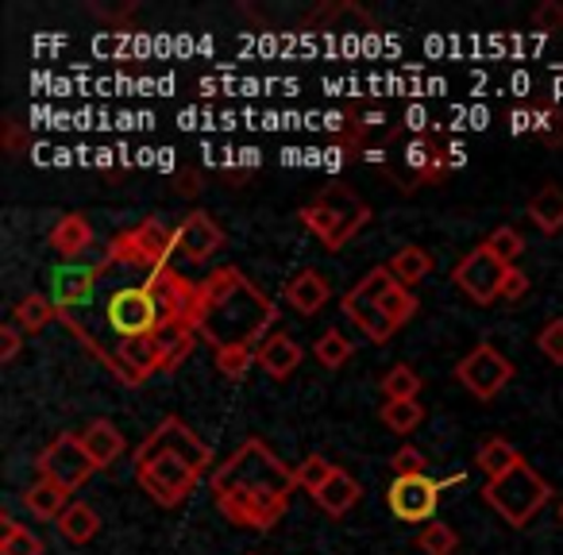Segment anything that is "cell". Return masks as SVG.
Returning a JSON list of instances; mask_svg holds the SVG:
<instances>
[{
    "label": "cell",
    "instance_id": "cell-17",
    "mask_svg": "<svg viewBox=\"0 0 563 555\" xmlns=\"http://www.w3.org/2000/svg\"><path fill=\"white\" fill-rule=\"evenodd\" d=\"M329 298H332L329 278H324L321 270H313V266L298 270L290 282H286V301H290V309H298L301 317H317L329 306Z\"/></svg>",
    "mask_w": 563,
    "mask_h": 555
},
{
    "label": "cell",
    "instance_id": "cell-30",
    "mask_svg": "<svg viewBox=\"0 0 563 555\" xmlns=\"http://www.w3.org/2000/svg\"><path fill=\"white\" fill-rule=\"evenodd\" d=\"M378 309H383V317L394 324V332H398L417 317V298H413V290H406L401 282H390L378 293Z\"/></svg>",
    "mask_w": 563,
    "mask_h": 555
},
{
    "label": "cell",
    "instance_id": "cell-12",
    "mask_svg": "<svg viewBox=\"0 0 563 555\" xmlns=\"http://www.w3.org/2000/svg\"><path fill=\"white\" fill-rule=\"evenodd\" d=\"M109 317L112 332L120 340H132V336H151L158 324V309H155V298L147 293V286H124L109 298Z\"/></svg>",
    "mask_w": 563,
    "mask_h": 555
},
{
    "label": "cell",
    "instance_id": "cell-22",
    "mask_svg": "<svg viewBox=\"0 0 563 555\" xmlns=\"http://www.w3.org/2000/svg\"><path fill=\"white\" fill-rule=\"evenodd\" d=\"M24 509L32 517H40V521H58L70 509V490L51 482V478H40V482H32L24 490Z\"/></svg>",
    "mask_w": 563,
    "mask_h": 555
},
{
    "label": "cell",
    "instance_id": "cell-38",
    "mask_svg": "<svg viewBox=\"0 0 563 555\" xmlns=\"http://www.w3.org/2000/svg\"><path fill=\"white\" fill-rule=\"evenodd\" d=\"M455 544H460V536H455V529L444 521H429L417 532V547H421L424 555H452Z\"/></svg>",
    "mask_w": 563,
    "mask_h": 555
},
{
    "label": "cell",
    "instance_id": "cell-19",
    "mask_svg": "<svg viewBox=\"0 0 563 555\" xmlns=\"http://www.w3.org/2000/svg\"><path fill=\"white\" fill-rule=\"evenodd\" d=\"M255 359L271 378H290L294 370L301 367V347L290 332H271V336L258 344Z\"/></svg>",
    "mask_w": 563,
    "mask_h": 555
},
{
    "label": "cell",
    "instance_id": "cell-20",
    "mask_svg": "<svg viewBox=\"0 0 563 555\" xmlns=\"http://www.w3.org/2000/svg\"><path fill=\"white\" fill-rule=\"evenodd\" d=\"M151 340H155V347H158V370L170 375V370H178L181 363L189 359V352H194V344L201 336H197V329H189V324H163V329L151 332Z\"/></svg>",
    "mask_w": 563,
    "mask_h": 555
},
{
    "label": "cell",
    "instance_id": "cell-24",
    "mask_svg": "<svg viewBox=\"0 0 563 555\" xmlns=\"http://www.w3.org/2000/svg\"><path fill=\"white\" fill-rule=\"evenodd\" d=\"M529 217H532V224H537L544 235L563 232V186H555V181H544V186H540L537 193L529 197Z\"/></svg>",
    "mask_w": 563,
    "mask_h": 555
},
{
    "label": "cell",
    "instance_id": "cell-29",
    "mask_svg": "<svg viewBox=\"0 0 563 555\" xmlns=\"http://www.w3.org/2000/svg\"><path fill=\"white\" fill-rule=\"evenodd\" d=\"M58 532H63L70 544H89V540L101 532V517H97V509L86 506V501H70V509L58 517Z\"/></svg>",
    "mask_w": 563,
    "mask_h": 555
},
{
    "label": "cell",
    "instance_id": "cell-3",
    "mask_svg": "<svg viewBox=\"0 0 563 555\" xmlns=\"http://www.w3.org/2000/svg\"><path fill=\"white\" fill-rule=\"evenodd\" d=\"M301 224L324 243V251H340L371 224V204L352 186H329L301 209Z\"/></svg>",
    "mask_w": 563,
    "mask_h": 555
},
{
    "label": "cell",
    "instance_id": "cell-46",
    "mask_svg": "<svg viewBox=\"0 0 563 555\" xmlns=\"http://www.w3.org/2000/svg\"><path fill=\"white\" fill-rule=\"evenodd\" d=\"M20 147H24V135H20V124L16 120H4V151H9V155H20Z\"/></svg>",
    "mask_w": 563,
    "mask_h": 555
},
{
    "label": "cell",
    "instance_id": "cell-48",
    "mask_svg": "<svg viewBox=\"0 0 563 555\" xmlns=\"http://www.w3.org/2000/svg\"><path fill=\"white\" fill-rule=\"evenodd\" d=\"M560 521H563V501H560Z\"/></svg>",
    "mask_w": 563,
    "mask_h": 555
},
{
    "label": "cell",
    "instance_id": "cell-4",
    "mask_svg": "<svg viewBox=\"0 0 563 555\" xmlns=\"http://www.w3.org/2000/svg\"><path fill=\"white\" fill-rule=\"evenodd\" d=\"M174 258V227H166L163 220L147 217L140 220L135 227H128V232L112 235L109 251H104V258L97 263V270H109V266H132V270H163V266H170Z\"/></svg>",
    "mask_w": 563,
    "mask_h": 555
},
{
    "label": "cell",
    "instance_id": "cell-9",
    "mask_svg": "<svg viewBox=\"0 0 563 555\" xmlns=\"http://www.w3.org/2000/svg\"><path fill=\"white\" fill-rule=\"evenodd\" d=\"M35 467H40V478H51V482L66 486V490L74 493L89 475H93L97 463L89 459V452L81 447L78 432H63V436H55L47 447H43Z\"/></svg>",
    "mask_w": 563,
    "mask_h": 555
},
{
    "label": "cell",
    "instance_id": "cell-32",
    "mask_svg": "<svg viewBox=\"0 0 563 555\" xmlns=\"http://www.w3.org/2000/svg\"><path fill=\"white\" fill-rule=\"evenodd\" d=\"M313 355H317V363H321V367L340 370L355 355V344L340 329H329V332H321V340H317Z\"/></svg>",
    "mask_w": 563,
    "mask_h": 555
},
{
    "label": "cell",
    "instance_id": "cell-40",
    "mask_svg": "<svg viewBox=\"0 0 563 555\" xmlns=\"http://www.w3.org/2000/svg\"><path fill=\"white\" fill-rule=\"evenodd\" d=\"M537 347L544 352V359H552L555 367H563V321H560V317H555V321H548L544 329H540Z\"/></svg>",
    "mask_w": 563,
    "mask_h": 555
},
{
    "label": "cell",
    "instance_id": "cell-28",
    "mask_svg": "<svg viewBox=\"0 0 563 555\" xmlns=\"http://www.w3.org/2000/svg\"><path fill=\"white\" fill-rule=\"evenodd\" d=\"M117 355H120V363H124V367L140 378V382H147V378L158 370V347H155V340H151V336L120 340Z\"/></svg>",
    "mask_w": 563,
    "mask_h": 555
},
{
    "label": "cell",
    "instance_id": "cell-47",
    "mask_svg": "<svg viewBox=\"0 0 563 555\" xmlns=\"http://www.w3.org/2000/svg\"><path fill=\"white\" fill-rule=\"evenodd\" d=\"M463 482H467V470H455V475H448L440 486H444V490H452V486H463Z\"/></svg>",
    "mask_w": 563,
    "mask_h": 555
},
{
    "label": "cell",
    "instance_id": "cell-44",
    "mask_svg": "<svg viewBox=\"0 0 563 555\" xmlns=\"http://www.w3.org/2000/svg\"><path fill=\"white\" fill-rule=\"evenodd\" d=\"M24 332L16 329V324H4V329H0V363H12L20 355V347H24Z\"/></svg>",
    "mask_w": 563,
    "mask_h": 555
},
{
    "label": "cell",
    "instance_id": "cell-15",
    "mask_svg": "<svg viewBox=\"0 0 563 555\" xmlns=\"http://www.w3.org/2000/svg\"><path fill=\"white\" fill-rule=\"evenodd\" d=\"M224 247V227L209 217V212H189L178 227H174V258H181L186 266L209 263L217 251Z\"/></svg>",
    "mask_w": 563,
    "mask_h": 555
},
{
    "label": "cell",
    "instance_id": "cell-45",
    "mask_svg": "<svg viewBox=\"0 0 563 555\" xmlns=\"http://www.w3.org/2000/svg\"><path fill=\"white\" fill-rule=\"evenodd\" d=\"M201 174L197 170H186V174H178V178H174V193L178 197H197L201 193Z\"/></svg>",
    "mask_w": 563,
    "mask_h": 555
},
{
    "label": "cell",
    "instance_id": "cell-37",
    "mask_svg": "<svg viewBox=\"0 0 563 555\" xmlns=\"http://www.w3.org/2000/svg\"><path fill=\"white\" fill-rule=\"evenodd\" d=\"M212 363H217V370L228 382H240L258 359H255V347H220V352H212Z\"/></svg>",
    "mask_w": 563,
    "mask_h": 555
},
{
    "label": "cell",
    "instance_id": "cell-35",
    "mask_svg": "<svg viewBox=\"0 0 563 555\" xmlns=\"http://www.w3.org/2000/svg\"><path fill=\"white\" fill-rule=\"evenodd\" d=\"M294 475H298V490H309L317 498V493L324 490V486H329V478L336 475V467H332L329 459H324V455H306V459L298 463V467H294Z\"/></svg>",
    "mask_w": 563,
    "mask_h": 555
},
{
    "label": "cell",
    "instance_id": "cell-5",
    "mask_svg": "<svg viewBox=\"0 0 563 555\" xmlns=\"http://www.w3.org/2000/svg\"><path fill=\"white\" fill-rule=\"evenodd\" d=\"M548 498H552V486H548L529 463L514 467L506 478L486 482V490H483L486 506H490L506 524H514V529H525V524L548 506Z\"/></svg>",
    "mask_w": 563,
    "mask_h": 555
},
{
    "label": "cell",
    "instance_id": "cell-25",
    "mask_svg": "<svg viewBox=\"0 0 563 555\" xmlns=\"http://www.w3.org/2000/svg\"><path fill=\"white\" fill-rule=\"evenodd\" d=\"M360 498H363V486L355 482L347 470L336 467V475L329 478V486L317 493V506H321L329 517H344V513H352V509L360 506Z\"/></svg>",
    "mask_w": 563,
    "mask_h": 555
},
{
    "label": "cell",
    "instance_id": "cell-23",
    "mask_svg": "<svg viewBox=\"0 0 563 555\" xmlns=\"http://www.w3.org/2000/svg\"><path fill=\"white\" fill-rule=\"evenodd\" d=\"M521 452H517L509 440H501V436H490V440H483L478 444V452H475V467L486 475V482H494V478H506L514 467H521Z\"/></svg>",
    "mask_w": 563,
    "mask_h": 555
},
{
    "label": "cell",
    "instance_id": "cell-18",
    "mask_svg": "<svg viewBox=\"0 0 563 555\" xmlns=\"http://www.w3.org/2000/svg\"><path fill=\"white\" fill-rule=\"evenodd\" d=\"M78 436H81V447H86V452H89V459L97 463V470L112 467V463H117L120 455L128 452L124 432H120L112 421H104V417H97V421H89L86 429L78 432Z\"/></svg>",
    "mask_w": 563,
    "mask_h": 555
},
{
    "label": "cell",
    "instance_id": "cell-8",
    "mask_svg": "<svg viewBox=\"0 0 563 555\" xmlns=\"http://www.w3.org/2000/svg\"><path fill=\"white\" fill-rule=\"evenodd\" d=\"M455 378L475 401H494L509 382H514V363L494 344H478L455 363Z\"/></svg>",
    "mask_w": 563,
    "mask_h": 555
},
{
    "label": "cell",
    "instance_id": "cell-36",
    "mask_svg": "<svg viewBox=\"0 0 563 555\" xmlns=\"http://www.w3.org/2000/svg\"><path fill=\"white\" fill-rule=\"evenodd\" d=\"M421 421H424L421 401H386V406H383V424H386L390 432H398V436L413 432Z\"/></svg>",
    "mask_w": 563,
    "mask_h": 555
},
{
    "label": "cell",
    "instance_id": "cell-41",
    "mask_svg": "<svg viewBox=\"0 0 563 555\" xmlns=\"http://www.w3.org/2000/svg\"><path fill=\"white\" fill-rule=\"evenodd\" d=\"M390 467H394V478H413V475H424V452L421 447H398L390 455Z\"/></svg>",
    "mask_w": 563,
    "mask_h": 555
},
{
    "label": "cell",
    "instance_id": "cell-14",
    "mask_svg": "<svg viewBox=\"0 0 563 555\" xmlns=\"http://www.w3.org/2000/svg\"><path fill=\"white\" fill-rule=\"evenodd\" d=\"M140 452H170V455H181V459H186L194 470H201V475L212 470V447L205 444L181 417H163L158 429L140 444Z\"/></svg>",
    "mask_w": 563,
    "mask_h": 555
},
{
    "label": "cell",
    "instance_id": "cell-13",
    "mask_svg": "<svg viewBox=\"0 0 563 555\" xmlns=\"http://www.w3.org/2000/svg\"><path fill=\"white\" fill-rule=\"evenodd\" d=\"M444 486L429 475H413V478H394L390 490H386V501H390V513L398 521L409 524H429L437 521V506Z\"/></svg>",
    "mask_w": 563,
    "mask_h": 555
},
{
    "label": "cell",
    "instance_id": "cell-11",
    "mask_svg": "<svg viewBox=\"0 0 563 555\" xmlns=\"http://www.w3.org/2000/svg\"><path fill=\"white\" fill-rule=\"evenodd\" d=\"M506 270L509 266H501L498 258L490 255V251L478 243L475 251H467V255L455 263L452 270V282L460 286L463 293H467L475 306H494V301L501 298V282H506Z\"/></svg>",
    "mask_w": 563,
    "mask_h": 555
},
{
    "label": "cell",
    "instance_id": "cell-2",
    "mask_svg": "<svg viewBox=\"0 0 563 555\" xmlns=\"http://www.w3.org/2000/svg\"><path fill=\"white\" fill-rule=\"evenodd\" d=\"M274 321H278V309L235 266H220L197 282L194 324L197 336L212 344V352L220 347H255L258 352V344L274 332Z\"/></svg>",
    "mask_w": 563,
    "mask_h": 555
},
{
    "label": "cell",
    "instance_id": "cell-1",
    "mask_svg": "<svg viewBox=\"0 0 563 555\" xmlns=\"http://www.w3.org/2000/svg\"><path fill=\"white\" fill-rule=\"evenodd\" d=\"M209 490L217 509L232 524L266 532L290 509V498L298 490V475L263 440H243L209 475Z\"/></svg>",
    "mask_w": 563,
    "mask_h": 555
},
{
    "label": "cell",
    "instance_id": "cell-26",
    "mask_svg": "<svg viewBox=\"0 0 563 555\" xmlns=\"http://www.w3.org/2000/svg\"><path fill=\"white\" fill-rule=\"evenodd\" d=\"M386 266H390L394 282H401L406 290H413V286H421L432 274V255L424 247H417V243H409V247H401Z\"/></svg>",
    "mask_w": 563,
    "mask_h": 555
},
{
    "label": "cell",
    "instance_id": "cell-16",
    "mask_svg": "<svg viewBox=\"0 0 563 555\" xmlns=\"http://www.w3.org/2000/svg\"><path fill=\"white\" fill-rule=\"evenodd\" d=\"M97 278H101L97 266H58V270L51 274V301H55L58 309L86 306L97 290Z\"/></svg>",
    "mask_w": 563,
    "mask_h": 555
},
{
    "label": "cell",
    "instance_id": "cell-49",
    "mask_svg": "<svg viewBox=\"0 0 563 555\" xmlns=\"http://www.w3.org/2000/svg\"><path fill=\"white\" fill-rule=\"evenodd\" d=\"M247 555H255V552H247Z\"/></svg>",
    "mask_w": 563,
    "mask_h": 555
},
{
    "label": "cell",
    "instance_id": "cell-31",
    "mask_svg": "<svg viewBox=\"0 0 563 555\" xmlns=\"http://www.w3.org/2000/svg\"><path fill=\"white\" fill-rule=\"evenodd\" d=\"M383 393H386V401H417V393H421V375H417L409 363H394L383 378Z\"/></svg>",
    "mask_w": 563,
    "mask_h": 555
},
{
    "label": "cell",
    "instance_id": "cell-6",
    "mask_svg": "<svg viewBox=\"0 0 563 555\" xmlns=\"http://www.w3.org/2000/svg\"><path fill=\"white\" fill-rule=\"evenodd\" d=\"M135 478H140V486L147 490L151 501L174 509L197 490V482H201V470L189 467L181 455L140 452V447H135Z\"/></svg>",
    "mask_w": 563,
    "mask_h": 555
},
{
    "label": "cell",
    "instance_id": "cell-10",
    "mask_svg": "<svg viewBox=\"0 0 563 555\" xmlns=\"http://www.w3.org/2000/svg\"><path fill=\"white\" fill-rule=\"evenodd\" d=\"M147 293L155 298V309H158V324L155 329H163V324H189V329H197L194 324V309H197V282H189V278H181L174 266H163V270L147 274Z\"/></svg>",
    "mask_w": 563,
    "mask_h": 555
},
{
    "label": "cell",
    "instance_id": "cell-33",
    "mask_svg": "<svg viewBox=\"0 0 563 555\" xmlns=\"http://www.w3.org/2000/svg\"><path fill=\"white\" fill-rule=\"evenodd\" d=\"M483 247L490 251V255L498 258L501 266H514L517 258L525 255V240H521V232H517V227H509V224L494 227V232L483 240Z\"/></svg>",
    "mask_w": 563,
    "mask_h": 555
},
{
    "label": "cell",
    "instance_id": "cell-7",
    "mask_svg": "<svg viewBox=\"0 0 563 555\" xmlns=\"http://www.w3.org/2000/svg\"><path fill=\"white\" fill-rule=\"evenodd\" d=\"M390 282H394L390 266H375V270H367L360 282L344 293V317L371 340V344H390V336H394V324L386 321L383 309H378V293Z\"/></svg>",
    "mask_w": 563,
    "mask_h": 555
},
{
    "label": "cell",
    "instance_id": "cell-42",
    "mask_svg": "<svg viewBox=\"0 0 563 555\" xmlns=\"http://www.w3.org/2000/svg\"><path fill=\"white\" fill-rule=\"evenodd\" d=\"M532 24H537V32H563V4H555V0L537 4V12H532Z\"/></svg>",
    "mask_w": 563,
    "mask_h": 555
},
{
    "label": "cell",
    "instance_id": "cell-39",
    "mask_svg": "<svg viewBox=\"0 0 563 555\" xmlns=\"http://www.w3.org/2000/svg\"><path fill=\"white\" fill-rule=\"evenodd\" d=\"M529 116H532V132H537L548 147H563V112L560 109L544 104V109L529 112Z\"/></svg>",
    "mask_w": 563,
    "mask_h": 555
},
{
    "label": "cell",
    "instance_id": "cell-27",
    "mask_svg": "<svg viewBox=\"0 0 563 555\" xmlns=\"http://www.w3.org/2000/svg\"><path fill=\"white\" fill-rule=\"evenodd\" d=\"M51 321H58V306L51 298H43V293H27V298H20L16 309H12V324H16L20 332H27V336L43 332Z\"/></svg>",
    "mask_w": 563,
    "mask_h": 555
},
{
    "label": "cell",
    "instance_id": "cell-43",
    "mask_svg": "<svg viewBox=\"0 0 563 555\" xmlns=\"http://www.w3.org/2000/svg\"><path fill=\"white\" fill-rule=\"evenodd\" d=\"M525 293H529V278H525V270L509 266V270H506V282H501V301H521Z\"/></svg>",
    "mask_w": 563,
    "mask_h": 555
},
{
    "label": "cell",
    "instance_id": "cell-34",
    "mask_svg": "<svg viewBox=\"0 0 563 555\" xmlns=\"http://www.w3.org/2000/svg\"><path fill=\"white\" fill-rule=\"evenodd\" d=\"M0 555H43V540L32 529L16 524L4 513V536H0Z\"/></svg>",
    "mask_w": 563,
    "mask_h": 555
},
{
    "label": "cell",
    "instance_id": "cell-21",
    "mask_svg": "<svg viewBox=\"0 0 563 555\" xmlns=\"http://www.w3.org/2000/svg\"><path fill=\"white\" fill-rule=\"evenodd\" d=\"M51 247L63 258L86 255V251L93 247V224H89L81 212H66V217H58L55 227H51Z\"/></svg>",
    "mask_w": 563,
    "mask_h": 555
}]
</instances>
